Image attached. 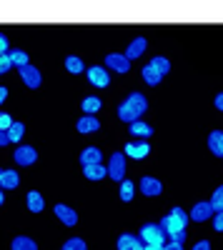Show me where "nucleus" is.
Masks as SVG:
<instances>
[{
  "label": "nucleus",
  "instance_id": "obj_40",
  "mask_svg": "<svg viewBox=\"0 0 223 250\" xmlns=\"http://www.w3.org/2000/svg\"><path fill=\"white\" fill-rule=\"evenodd\" d=\"M8 143H10V140H8V133H5V130H0V148H5Z\"/></svg>",
  "mask_w": 223,
  "mask_h": 250
},
{
  "label": "nucleus",
  "instance_id": "obj_21",
  "mask_svg": "<svg viewBox=\"0 0 223 250\" xmlns=\"http://www.w3.org/2000/svg\"><path fill=\"white\" fill-rule=\"evenodd\" d=\"M208 150L216 158H223V130H213L208 135Z\"/></svg>",
  "mask_w": 223,
  "mask_h": 250
},
{
  "label": "nucleus",
  "instance_id": "obj_18",
  "mask_svg": "<svg viewBox=\"0 0 223 250\" xmlns=\"http://www.w3.org/2000/svg\"><path fill=\"white\" fill-rule=\"evenodd\" d=\"M18 185H20V175H18V170L8 168V170L0 173V188H3V190H15Z\"/></svg>",
  "mask_w": 223,
  "mask_h": 250
},
{
  "label": "nucleus",
  "instance_id": "obj_11",
  "mask_svg": "<svg viewBox=\"0 0 223 250\" xmlns=\"http://www.w3.org/2000/svg\"><path fill=\"white\" fill-rule=\"evenodd\" d=\"M106 68L113 70V73H128L131 70V60L120 53H111L106 55Z\"/></svg>",
  "mask_w": 223,
  "mask_h": 250
},
{
  "label": "nucleus",
  "instance_id": "obj_35",
  "mask_svg": "<svg viewBox=\"0 0 223 250\" xmlns=\"http://www.w3.org/2000/svg\"><path fill=\"white\" fill-rule=\"evenodd\" d=\"M213 230H218V233H223V213H213Z\"/></svg>",
  "mask_w": 223,
  "mask_h": 250
},
{
  "label": "nucleus",
  "instance_id": "obj_12",
  "mask_svg": "<svg viewBox=\"0 0 223 250\" xmlns=\"http://www.w3.org/2000/svg\"><path fill=\"white\" fill-rule=\"evenodd\" d=\"M53 213H55V218L63 223V225H68V228H73V225H78V213L73 210L70 205H63V203H58L55 208H53Z\"/></svg>",
  "mask_w": 223,
  "mask_h": 250
},
{
  "label": "nucleus",
  "instance_id": "obj_13",
  "mask_svg": "<svg viewBox=\"0 0 223 250\" xmlns=\"http://www.w3.org/2000/svg\"><path fill=\"white\" fill-rule=\"evenodd\" d=\"M75 130L83 133V135H90V133L100 130V120L95 115H80L78 123H75Z\"/></svg>",
  "mask_w": 223,
  "mask_h": 250
},
{
  "label": "nucleus",
  "instance_id": "obj_1",
  "mask_svg": "<svg viewBox=\"0 0 223 250\" xmlns=\"http://www.w3.org/2000/svg\"><path fill=\"white\" fill-rule=\"evenodd\" d=\"M148 110V98L143 93H131L123 103L118 105V118L123 120V123H135V120H143Z\"/></svg>",
  "mask_w": 223,
  "mask_h": 250
},
{
  "label": "nucleus",
  "instance_id": "obj_36",
  "mask_svg": "<svg viewBox=\"0 0 223 250\" xmlns=\"http://www.w3.org/2000/svg\"><path fill=\"white\" fill-rule=\"evenodd\" d=\"M8 50H10V40H8V35L0 33V53H8Z\"/></svg>",
  "mask_w": 223,
  "mask_h": 250
},
{
  "label": "nucleus",
  "instance_id": "obj_15",
  "mask_svg": "<svg viewBox=\"0 0 223 250\" xmlns=\"http://www.w3.org/2000/svg\"><path fill=\"white\" fill-rule=\"evenodd\" d=\"M128 133L135 135V140H148L153 135V125L146 123V120H135V123L128 125Z\"/></svg>",
  "mask_w": 223,
  "mask_h": 250
},
{
  "label": "nucleus",
  "instance_id": "obj_27",
  "mask_svg": "<svg viewBox=\"0 0 223 250\" xmlns=\"http://www.w3.org/2000/svg\"><path fill=\"white\" fill-rule=\"evenodd\" d=\"M23 135H25V125L15 120V123L10 125V128H8V140H10V143H18V145H20V143H23Z\"/></svg>",
  "mask_w": 223,
  "mask_h": 250
},
{
  "label": "nucleus",
  "instance_id": "obj_4",
  "mask_svg": "<svg viewBox=\"0 0 223 250\" xmlns=\"http://www.w3.org/2000/svg\"><path fill=\"white\" fill-rule=\"evenodd\" d=\"M106 170H108V178H113L115 183L126 180V170H128L126 155H123V153H113L111 160H108V165H106Z\"/></svg>",
  "mask_w": 223,
  "mask_h": 250
},
{
  "label": "nucleus",
  "instance_id": "obj_41",
  "mask_svg": "<svg viewBox=\"0 0 223 250\" xmlns=\"http://www.w3.org/2000/svg\"><path fill=\"white\" fill-rule=\"evenodd\" d=\"M163 250H183V245H176V243H166Z\"/></svg>",
  "mask_w": 223,
  "mask_h": 250
},
{
  "label": "nucleus",
  "instance_id": "obj_7",
  "mask_svg": "<svg viewBox=\"0 0 223 250\" xmlns=\"http://www.w3.org/2000/svg\"><path fill=\"white\" fill-rule=\"evenodd\" d=\"M148 153H151L148 140H128L123 148V155L133 158V160H143V158H148Z\"/></svg>",
  "mask_w": 223,
  "mask_h": 250
},
{
  "label": "nucleus",
  "instance_id": "obj_42",
  "mask_svg": "<svg viewBox=\"0 0 223 250\" xmlns=\"http://www.w3.org/2000/svg\"><path fill=\"white\" fill-rule=\"evenodd\" d=\"M143 250H163V248H158V245H143Z\"/></svg>",
  "mask_w": 223,
  "mask_h": 250
},
{
  "label": "nucleus",
  "instance_id": "obj_5",
  "mask_svg": "<svg viewBox=\"0 0 223 250\" xmlns=\"http://www.w3.org/2000/svg\"><path fill=\"white\" fill-rule=\"evenodd\" d=\"M86 75H88V83L95 88H108L111 85V70L103 68V65H90L86 68Z\"/></svg>",
  "mask_w": 223,
  "mask_h": 250
},
{
  "label": "nucleus",
  "instance_id": "obj_20",
  "mask_svg": "<svg viewBox=\"0 0 223 250\" xmlns=\"http://www.w3.org/2000/svg\"><path fill=\"white\" fill-rule=\"evenodd\" d=\"M100 105H103V100H100L98 95H88L80 100V110H83V115H95L100 110Z\"/></svg>",
  "mask_w": 223,
  "mask_h": 250
},
{
  "label": "nucleus",
  "instance_id": "obj_28",
  "mask_svg": "<svg viewBox=\"0 0 223 250\" xmlns=\"http://www.w3.org/2000/svg\"><path fill=\"white\" fill-rule=\"evenodd\" d=\"M140 75H143V80L148 83V85H160V80H163V75H160L156 68H151V65H143V70H140Z\"/></svg>",
  "mask_w": 223,
  "mask_h": 250
},
{
  "label": "nucleus",
  "instance_id": "obj_6",
  "mask_svg": "<svg viewBox=\"0 0 223 250\" xmlns=\"http://www.w3.org/2000/svg\"><path fill=\"white\" fill-rule=\"evenodd\" d=\"M13 160H15V165H20V168H28V165H33L38 160V150L33 148V145L20 143L15 148V153H13Z\"/></svg>",
  "mask_w": 223,
  "mask_h": 250
},
{
  "label": "nucleus",
  "instance_id": "obj_3",
  "mask_svg": "<svg viewBox=\"0 0 223 250\" xmlns=\"http://www.w3.org/2000/svg\"><path fill=\"white\" fill-rule=\"evenodd\" d=\"M138 240L143 243V245H158V248H163L166 245V233L160 230L158 223H146L143 228H140V233H138Z\"/></svg>",
  "mask_w": 223,
  "mask_h": 250
},
{
  "label": "nucleus",
  "instance_id": "obj_34",
  "mask_svg": "<svg viewBox=\"0 0 223 250\" xmlns=\"http://www.w3.org/2000/svg\"><path fill=\"white\" fill-rule=\"evenodd\" d=\"M10 68H13V65H10V58H8V53H0V75H5Z\"/></svg>",
  "mask_w": 223,
  "mask_h": 250
},
{
  "label": "nucleus",
  "instance_id": "obj_31",
  "mask_svg": "<svg viewBox=\"0 0 223 250\" xmlns=\"http://www.w3.org/2000/svg\"><path fill=\"white\" fill-rule=\"evenodd\" d=\"M208 203H211V208H213L216 213H223V185H218V188H216Z\"/></svg>",
  "mask_w": 223,
  "mask_h": 250
},
{
  "label": "nucleus",
  "instance_id": "obj_24",
  "mask_svg": "<svg viewBox=\"0 0 223 250\" xmlns=\"http://www.w3.org/2000/svg\"><path fill=\"white\" fill-rule=\"evenodd\" d=\"M135 188H138V185H135L133 180H128V178H126V180H120V190H118V198L123 200V203H131V200L135 198Z\"/></svg>",
  "mask_w": 223,
  "mask_h": 250
},
{
  "label": "nucleus",
  "instance_id": "obj_39",
  "mask_svg": "<svg viewBox=\"0 0 223 250\" xmlns=\"http://www.w3.org/2000/svg\"><path fill=\"white\" fill-rule=\"evenodd\" d=\"M5 100H8V88H5V85H0V105H3Z\"/></svg>",
  "mask_w": 223,
  "mask_h": 250
},
{
  "label": "nucleus",
  "instance_id": "obj_10",
  "mask_svg": "<svg viewBox=\"0 0 223 250\" xmlns=\"http://www.w3.org/2000/svg\"><path fill=\"white\" fill-rule=\"evenodd\" d=\"M213 208H211V203L208 200H201V203H196L193 208H191V213H188V218L191 220H196V223H206V220H211L213 218Z\"/></svg>",
  "mask_w": 223,
  "mask_h": 250
},
{
  "label": "nucleus",
  "instance_id": "obj_32",
  "mask_svg": "<svg viewBox=\"0 0 223 250\" xmlns=\"http://www.w3.org/2000/svg\"><path fill=\"white\" fill-rule=\"evenodd\" d=\"M13 123H15V120H13L10 113H3V110H0V130H5V133H8V128H10Z\"/></svg>",
  "mask_w": 223,
  "mask_h": 250
},
{
  "label": "nucleus",
  "instance_id": "obj_25",
  "mask_svg": "<svg viewBox=\"0 0 223 250\" xmlns=\"http://www.w3.org/2000/svg\"><path fill=\"white\" fill-rule=\"evenodd\" d=\"M66 70L73 73V75H83V73H86V62H83V58L68 55V58H66Z\"/></svg>",
  "mask_w": 223,
  "mask_h": 250
},
{
  "label": "nucleus",
  "instance_id": "obj_30",
  "mask_svg": "<svg viewBox=\"0 0 223 250\" xmlns=\"http://www.w3.org/2000/svg\"><path fill=\"white\" fill-rule=\"evenodd\" d=\"M60 250H88V243L83 240V238H78V235H70L66 243H63V248Z\"/></svg>",
  "mask_w": 223,
  "mask_h": 250
},
{
  "label": "nucleus",
  "instance_id": "obj_16",
  "mask_svg": "<svg viewBox=\"0 0 223 250\" xmlns=\"http://www.w3.org/2000/svg\"><path fill=\"white\" fill-rule=\"evenodd\" d=\"M115 245H118V250H143V243H140L138 235H133V233H120Z\"/></svg>",
  "mask_w": 223,
  "mask_h": 250
},
{
  "label": "nucleus",
  "instance_id": "obj_37",
  "mask_svg": "<svg viewBox=\"0 0 223 250\" xmlns=\"http://www.w3.org/2000/svg\"><path fill=\"white\" fill-rule=\"evenodd\" d=\"M191 250H211V243H208V240H198Z\"/></svg>",
  "mask_w": 223,
  "mask_h": 250
},
{
  "label": "nucleus",
  "instance_id": "obj_22",
  "mask_svg": "<svg viewBox=\"0 0 223 250\" xmlns=\"http://www.w3.org/2000/svg\"><path fill=\"white\" fill-rule=\"evenodd\" d=\"M8 58H10V65L13 68H25V65H30V58H28V53L25 50H20V48H15V50H8Z\"/></svg>",
  "mask_w": 223,
  "mask_h": 250
},
{
  "label": "nucleus",
  "instance_id": "obj_17",
  "mask_svg": "<svg viewBox=\"0 0 223 250\" xmlns=\"http://www.w3.org/2000/svg\"><path fill=\"white\" fill-rule=\"evenodd\" d=\"M25 208L30 213H43L45 210V195L38 193V190H30L28 198H25Z\"/></svg>",
  "mask_w": 223,
  "mask_h": 250
},
{
  "label": "nucleus",
  "instance_id": "obj_43",
  "mask_svg": "<svg viewBox=\"0 0 223 250\" xmlns=\"http://www.w3.org/2000/svg\"><path fill=\"white\" fill-rule=\"evenodd\" d=\"M3 203H5V190L0 188V205H3Z\"/></svg>",
  "mask_w": 223,
  "mask_h": 250
},
{
  "label": "nucleus",
  "instance_id": "obj_26",
  "mask_svg": "<svg viewBox=\"0 0 223 250\" xmlns=\"http://www.w3.org/2000/svg\"><path fill=\"white\" fill-rule=\"evenodd\" d=\"M83 173H86V178H88V180H103V178L108 175V170H106V165H103V163L86 165V168H83Z\"/></svg>",
  "mask_w": 223,
  "mask_h": 250
},
{
  "label": "nucleus",
  "instance_id": "obj_9",
  "mask_svg": "<svg viewBox=\"0 0 223 250\" xmlns=\"http://www.w3.org/2000/svg\"><path fill=\"white\" fill-rule=\"evenodd\" d=\"M20 80H23V85L35 90L40 88V83H43V75H40V70L35 65H25V68H20Z\"/></svg>",
  "mask_w": 223,
  "mask_h": 250
},
{
  "label": "nucleus",
  "instance_id": "obj_44",
  "mask_svg": "<svg viewBox=\"0 0 223 250\" xmlns=\"http://www.w3.org/2000/svg\"><path fill=\"white\" fill-rule=\"evenodd\" d=\"M0 173H3V168H0Z\"/></svg>",
  "mask_w": 223,
  "mask_h": 250
},
{
  "label": "nucleus",
  "instance_id": "obj_19",
  "mask_svg": "<svg viewBox=\"0 0 223 250\" xmlns=\"http://www.w3.org/2000/svg\"><path fill=\"white\" fill-rule=\"evenodd\" d=\"M95 163H103V153H100L95 145H88V148L80 153V165H95Z\"/></svg>",
  "mask_w": 223,
  "mask_h": 250
},
{
  "label": "nucleus",
  "instance_id": "obj_14",
  "mask_svg": "<svg viewBox=\"0 0 223 250\" xmlns=\"http://www.w3.org/2000/svg\"><path fill=\"white\" fill-rule=\"evenodd\" d=\"M146 48H148V40H146L143 35H138V38H133L131 43H128V48H126L123 55H126L128 60H135V58H140V55L146 53Z\"/></svg>",
  "mask_w": 223,
  "mask_h": 250
},
{
  "label": "nucleus",
  "instance_id": "obj_8",
  "mask_svg": "<svg viewBox=\"0 0 223 250\" xmlns=\"http://www.w3.org/2000/svg\"><path fill=\"white\" fill-rule=\"evenodd\" d=\"M138 188H140V193H143L146 198H158L160 193H163V183H160L158 178H153V175L140 178L138 180Z\"/></svg>",
  "mask_w": 223,
  "mask_h": 250
},
{
  "label": "nucleus",
  "instance_id": "obj_29",
  "mask_svg": "<svg viewBox=\"0 0 223 250\" xmlns=\"http://www.w3.org/2000/svg\"><path fill=\"white\" fill-rule=\"evenodd\" d=\"M148 65H151V68H156V70H158L160 75H163V78L171 73V60H168V58H163V55H156V58L148 62Z\"/></svg>",
  "mask_w": 223,
  "mask_h": 250
},
{
  "label": "nucleus",
  "instance_id": "obj_38",
  "mask_svg": "<svg viewBox=\"0 0 223 250\" xmlns=\"http://www.w3.org/2000/svg\"><path fill=\"white\" fill-rule=\"evenodd\" d=\"M213 105H216V110H221V113H223V93H218V95L213 98Z\"/></svg>",
  "mask_w": 223,
  "mask_h": 250
},
{
  "label": "nucleus",
  "instance_id": "obj_23",
  "mask_svg": "<svg viewBox=\"0 0 223 250\" xmlns=\"http://www.w3.org/2000/svg\"><path fill=\"white\" fill-rule=\"evenodd\" d=\"M10 250H38V243L28 235H15L10 240Z\"/></svg>",
  "mask_w": 223,
  "mask_h": 250
},
{
  "label": "nucleus",
  "instance_id": "obj_33",
  "mask_svg": "<svg viewBox=\"0 0 223 250\" xmlns=\"http://www.w3.org/2000/svg\"><path fill=\"white\" fill-rule=\"evenodd\" d=\"M186 238H188V233H186V230H180V233H173V235H168V243H176V245H186Z\"/></svg>",
  "mask_w": 223,
  "mask_h": 250
},
{
  "label": "nucleus",
  "instance_id": "obj_2",
  "mask_svg": "<svg viewBox=\"0 0 223 250\" xmlns=\"http://www.w3.org/2000/svg\"><path fill=\"white\" fill-rule=\"evenodd\" d=\"M188 223H191L188 210H183L180 205H176V208H171V213H168V215H163V220H160L158 225H160V230H163L166 238H168V235H173V233L186 230Z\"/></svg>",
  "mask_w": 223,
  "mask_h": 250
}]
</instances>
